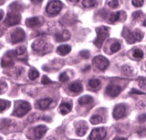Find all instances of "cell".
I'll use <instances>...</instances> for the list:
<instances>
[{
	"mask_svg": "<svg viewBox=\"0 0 146 140\" xmlns=\"http://www.w3.org/2000/svg\"><path fill=\"white\" fill-rule=\"evenodd\" d=\"M32 48L36 52L38 53L40 55L47 54L50 52L52 49V46L44 39H37L32 44Z\"/></svg>",
	"mask_w": 146,
	"mask_h": 140,
	"instance_id": "cell-1",
	"label": "cell"
},
{
	"mask_svg": "<svg viewBox=\"0 0 146 140\" xmlns=\"http://www.w3.org/2000/svg\"><path fill=\"white\" fill-rule=\"evenodd\" d=\"M96 31L97 33V37L94 41V44L98 48H101L105 40L109 36V29L105 26H102V27H97Z\"/></svg>",
	"mask_w": 146,
	"mask_h": 140,
	"instance_id": "cell-2",
	"label": "cell"
},
{
	"mask_svg": "<svg viewBox=\"0 0 146 140\" xmlns=\"http://www.w3.org/2000/svg\"><path fill=\"white\" fill-rule=\"evenodd\" d=\"M123 36L125 37L126 41L130 44H133L136 41H140L143 37V33L139 29H136L134 31H130L128 29H124Z\"/></svg>",
	"mask_w": 146,
	"mask_h": 140,
	"instance_id": "cell-3",
	"label": "cell"
},
{
	"mask_svg": "<svg viewBox=\"0 0 146 140\" xmlns=\"http://www.w3.org/2000/svg\"><path fill=\"white\" fill-rule=\"evenodd\" d=\"M31 109V104L27 101H21L17 103L14 111V115L18 117H22Z\"/></svg>",
	"mask_w": 146,
	"mask_h": 140,
	"instance_id": "cell-4",
	"label": "cell"
},
{
	"mask_svg": "<svg viewBox=\"0 0 146 140\" xmlns=\"http://www.w3.org/2000/svg\"><path fill=\"white\" fill-rule=\"evenodd\" d=\"M62 9V3L59 0H51L48 4H47L46 12L50 15H56L59 14Z\"/></svg>",
	"mask_w": 146,
	"mask_h": 140,
	"instance_id": "cell-5",
	"label": "cell"
},
{
	"mask_svg": "<svg viewBox=\"0 0 146 140\" xmlns=\"http://www.w3.org/2000/svg\"><path fill=\"white\" fill-rule=\"evenodd\" d=\"M93 64L97 69L101 71H104L108 68L109 65V61L104 56L99 55L94 57L93 59Z\"/></svg>",
	"mask_w": 146,
	"mask_h": 140,
	"instance_id": "cell-6",
	"label": "cell"
},
{
	"mask_svg": "<svg viewBox=\"0 0 146 140\" xmlns=\"http://www.w3.org/2000/svg\"><path fill=\"white\" fill-rule=\"evenodd\" d=\"M107 134V131L104 127H98V128L94 129L90 134L89 139L91 140H101L106 138Z\"/></svg>",
	"mask_w": 146,
	"mask_h": 140,
	"instance_id": "cell-7",
	"label": "cell"
},
{
	"mask_svg": "<svg viewBox=\"0 0 146 140\" xmlns=\"http://www.w3.org/2000/svg\"><path fill=\"white\" fill-rule=\"evenodd\" d=\"M21 17L18 13L16 12H9L7 14V17L4 21V24L8 27L17 25L19 23Z\"/></svg>",
	"mask_w": 146,
	"mask_h": 140,
	"instance_id": "cell-8",
	"label": "cell"
},
{
	"mask_svg": "<svg viewBox=\"0 0 146 140\" xmlns=\"http://www.w3.org/2000/svg\"><path fill=\"white\" fill-rule=\"evenodd\" d=\"M25 32L21 28H17L11 33V41L12 44L21 42L25 39Z\"/></svg>",
	"mask_w": 146,
	"mask_h": 140,
	"instance_id": "cell-9",
	"label": "cell"
},
{
	"mask_svg": "<svg viewBox=\"0 0 146 140\" xmlns=\"http://www.w3.org/2000/svg\"><path fill=\"white\" fill-rule=\"evenodd\" d=\"M127 111V108L124 104H118L115 107L113 112V117L115 119L123 118L125 116Z\"/></svg>",
	"mask_w": 146,
	"mask_h": 140,
	"instance_id": "cell-10",
	"label": "cell"
},
{
	"mask_svg": "<svg viewBox=\"0 0 146 140\" xmlns=\"http://www.w3.org/2000/svg\"><path fill=\"white\" fill-rule=\"evenodd\" d=\"M121 91H122V89H121V87L120 86L115 85V84H109L107 87L106 93L109 97H112V98H115V97H118L121 94Z\"/></svg>",
	"mask_w": 146,
	"mask_h": 140,
	"instance_id": "cell-11",
	"label": "cell"
},
{
	"mask_svg": "<svg viewBox=\"0 0 146 140\" xmlns=\"http://www.w3.org/2000/svg\"><path fill=\"white\" fill-rule=\"evenodd\" d=\"M71 37V34L68 30H63L61 32H58L55 34V39L58 42H62L68 40Z\"/></svg>",
	"mask_w": 146,
	"mask_h": 140,
	"instance_id": "cell-12",
	"label": "cell"
},
{
	"mask_svg": "<svg viewBox=\"0 0 146 140\" xmlns=\"http://www.w3.org/2000/svg\"><path fill=\"white\" fill-rule=\"evenodd\" d=\"M43 21H41L40 19L37 17H31V18L28 19L26 21V25L29 28H34L38 26H41Z\"/></svg>",
	"mask_w": 146,
	"mask_h": 140,
	"instance_id": "cell-13",
	"label": "cell"
},
{
	"mask_svg": "<svg viewBox=\"0 0 146 140\" xmlns=\"http://www.w3.org/2000/svg\"><path fill=\"white\" fill-rule=\"evenodd\" d=\"M51 101H52V99L51 98L42 99H40L37 101L36 104V107L41 110H44L48 108Z\"/></svg>",
	"mask_w": 146,
	"mask_h": 140,
	"instance_id": "cell-14",
	"label": "cell"
},
{
	"mask_svg": "<svg viewBox=\"0 0 146 140\" xmlns=\"http://www.w3.org/2000/svg\"><path fill=\"white\" fill-rule=\"evenodd\" d=\"M47 129H48L47 127L44 125L37 126L34 129V136L36 137V138L41 139L46 133Z\"/></svg>",
	"mask_w": 146,
	"mask_h": 140,
	"instance_id": "cell-15",
	"label": "cell"
},
{
	"mask_svg": "<svg viewBox=\"0 0 146 140\" xmlns=\"http://www.w3.org/2000/svg\"><path fill=\"white\" fill-rule=\"evenodd\" d=\"M71 50V47L69 45L67 44H64V45H61L57 48L56 51L61 56H65L70 53Z\"/></svg>",
	"mask_w": 146,
	"mask_h": 140,
	"instance_id": "cell-16",
	"label": "cell"
},
{
	"mask_svg": "<svg viewBox=\"0 0 146 140\" xmlns=\"http://www.w3.org/2000/svg\"><path fill=\"white\" fill-rule=\"evenodd\" d=\"M69 90H71V91L75 93H78V92H81L83 90V87L82 84H81L78 81H75V82H73L72 84H70L69 86Z\"/></svg>",
	"mask_w": 146,
	"mask_h": 140,
	"instance_id": "cell-17",
	"label": "cell"
},
{
	"mask_svg": "<svg viewBox=\"0 0 146 140\" xmlns=\"http://www.w3.org/2000/svg\"><path fill=\"white\" fill-rule=\"evenodd\" d=\"M60 112L63 115H65V114H68V112H70L71 110V105L69 103L66 102H63L62 104L60 105L59 107Z\"/></svg>",
	"mask_w": 146,
	"mask_h": 140,
	"instance_id": "cell-18",
	"label": "cell"
},
{
	"mask_svg": "<svg viewBox=\"0 0 146 140\" xmlns=\"http://www.w3.org/2000/svg\"><path fill=\"white\" fill-rule=\"evenodd\" d=\"M93 101H94V99L89 95L83 96L78 99V103L80 105H86V104H91Z\"/></svg>",
	"mask_w": 146,
	"mask_h": 140,
	"instance_id": "cell-19",
	"label": "cell"
},
{
	"mask_svg": "<svg viewBox=\"0 0 146 140\" xmlns=\"http://www.w3.org/2000/svg\"><path fill=\"white\" fill-rule=\"evenodd\" d=\"M87 130H88V127H87L86 124L83 122L82 124H79V126L76 128L77 135L80 136V137H83L86 133Z\"/></svg>",
	"mask_w": 146,
	"mask_h": 140,
	"instance_id": "cell-20",
	"label": "cell"
},
{
	"mask_svg": "<svg viewBox=\"0 0 146 140\" xmlns=\"http://www.w3.org/2000/svg\"><path fill=\"white\" fill-rule=\"evenodd\" d=\"M88 85L92 89H98L99 87H101V81L98 79H90L89 81H88Z\"/></svg>",
	"mask_w": 146,
	"mask_h": 140,
	"instance_id": "cell-21",
	"label": "cell"
},
{
	"mask_svg": "<svg viewBox=\"0 0 146 140\" xmlns=\"http://www.w3.org/2000/svg\"><path fill=\"white\" fill-rule=\"evenodd\" d=\"M12 59L11 57H9V56L6 55V57H4L2 60H1V66L3 67H7L8 66H11L13 65L14 62L12 61Z\"/></svg>",
	"mask_w": 146,
	"mask_h": 140,
	"instance_id": "cell-22",
	"label": "cell"
},
{
	"mask_svg": "<svg viewBox=\"0 0 146 140\" xmlns=\"http://www.w3.org/2000/svg\"><path fill=\"white\" fill-rule=\"evenodd\" d=\"M82 4L86 8H92L97 5V1L96 0H84Z\"/></svg>",
	"mask_w": 146,
	"mask_h": 140,
	"instance_id": "cell-23",
	"label": "cell"
},
{
	"mask_svg": "<svg viewBox=\"0 0 146 140\" xmlns=\"http://www.w3.org/2000/svg\"><path fill=\"white\" fill-rule=\"evenodd\" d=\"M39 77V73L35 69H31L29 72V78L31 80H34Z\"/></svg>",
	"mask_w": 146,
	"mask_h": 140,
	"instance_id": "cell-24",
	"label": "cell"
},
{
	"mask_svg": "<svg viewBox=\"0 0 146 140\" xmlns=\"http://www.w3.org/2000/svg\"><path fill=\"white\" fill-rule=\"evenodd\" d=\"M103 118L100 115H94L90 119V121L92 124H97L102 122Z\"/></svg>",
	"mask_w": 146,
	"mask_h": 140,
	"instance_id": "cell-25",
	"label": "cell"
},
{
	"mask_svg": "<svg viewBox=\"0 0 146 140\" xmlns=\"http://www.w3.org/2000/svg\"><path fill=\"white\" fill-rule=\"evenodd\" d=\"M133 55L135 58L136 59H142L143 57V51H142L140 49H135L133 51Z\"/></svg>",
	"mask_w": 146,
	"mask_h": 140,
	"instance_id": "cell-26",
	"label": "cell"
},
{
	"mask_svg": "<svg viewBox=\"0 0 146 140\" xmlns=\"http://www.w3.org/2000/svg\"><path fill=\"white\" fill-rule=\"evenodd\" d=\"M121 17V12L120 11H117V12L111 14L109 17V21H112V22H115V21H118Z\"/></svg>",
	"mask_w": 146,
	"mask_h": 140,
	"instance_id": "cell-27",
	"label": "cell"
},
{
	"mask_svg": "<svg viewBox=\"0 0 146 140\" xmlns=\"http://www.w3.org/2000/svg\"><path fill=\"white\" fill-rule=\"evenodd\" d=\"M122 71L124 74L125 75H132V73H133V70L132 68L131 67H128V66H124L122 68Z\"/></svg>",
	"mask_w": 146,
	"mask_h": 140,
	"instance_id": "cell-28",
	"label": "cell"
},
{
	"mask_svg": "<svg viewBox=\"0 0 146 140\" xmlns=\"http://www.w3.org/2000/svg\"><path fill=\"white\" fill-rule=\"evenodd\" d=\"M121 45L119 42H115L112 44V45L111 46V50L112 52L115 53L121 49Z\"/></svg>",
	"mask_w": 146,
	"mask_h": 140,
	"instance_id": "cell-29",
	"label": "cell"
},
{
	"mask_svg": "<svg viewBox=\"0 0 146 140\" xmlns=\"http://www.w3.org/2000/svg\"><path fill=\"white\" fill-rule=\"evenodd\" d=\"M8 104H9V103L7 102V101H5L4 99H0V112H2L3 111H4L7 108Z\"/></svg>",
	"mask_w": 146,
	"mask_h": 140,
	"instance_id": "cell-30",
	"label": "cell"
},
{
	"mask_svg": "<svg viewBox=\"0 0 146 140\" xmlns=\"http://www.w3.org/2000/svg\"><path fill=\"white\" fill-rule=\"evenodd\" d=\"M27 51V49L24 46H20V47H17V49H16L15 52L17 55H23L24 53Z\"/></svg>",
	"mask_w": 146,
	"mask_h": 140,
	"instance_id": "cell-31",
	"label": "cell"
},
{
	"mask_svg": "<svg viewBox=\"0 0 146 140\" xmlns=\"http://www.w3.org/2000/svg\"><path fill=\"white\" fill-rule=\"evenodd\" d=\"M11 121L8 119H3L0 121V129H2L7 128L9 126Z\"/></svg>",
	"mask_w": 146,
	"mask_h": 140,
	"instance_id": "cell-32",
	"label": "cell"
},
{
	"mask_svg": "<svg viewBox=\"0 0 146 140\" xmlns=\"http://www.w3.org/2000/svg\"><path fill=\"white\" fill-rule=\"evenodd\" d=\"M144 3V0H132V4L135 7H142Z\"/></svg>",
	"mask_w": 146,
	"mask_h": 140,
	"instance_id": "cell-33",
	"label": "cell"
},
{
	"mask_svg": "<svg viewBox=\"0 0 146 140\" xmlns=\"http://www.w3.org/2000/svg\"><path fill=\"white\" fill-rule=\"evenodd\" d=\"M68 77L66 73L65 72H63L61 73V74L59 75V80L61 81V82H66L68 80Z\"/></svg>",
	"mask_w": 146,
	"mask_h": 140,
	"instance_id": "cell-34",
	"label": "cell"
},
{
	"mask_svg": "<svg viewBox=\"0 0 146 140\" xmlns=\"http://www.w3.org/2000/svg\"><path fill=\"white\" fill-rule=\"evenodd\" d=\"M108 6L113 9H115L118 7V0H111L108 2Z\"/></svg>",
	"mask_w": 146,
	"mask_h": 140,
	"instance_id": "cell-35",
	"label": "cell"
},
{
	"mask_svg": "<svg viewBox=\"0 0 146 140\" xmlns=\"http://www.w3.org/2000/svg\"><path fill=\"white\" fill-rule=\"evenodd\" d=\"M80 55L84 59H88L90 57V52L88 50H83V51H80Z\"/></svg>",
	"mask_w": 146,
	"mask_h": 140,
	"instance_id": "cell-36",
	"label": "cell"
},
{
	"mask_svg": "<svg viewBox=\"0 0 146 140\" xmlns=\"http://www.w3.org/2000/svg\"><path fill=\"white\" fill-rule=\"evenodd\" d=\"M41 83L44 84H49L53 83V81H51V80L48 78L47 76H44V77H42V79H41Z\"/></svg>",
	"mask_w": 146,
	"mask_h": 140,
	"instance_id": "cell-37",
	"label": "cell"
},
{
	"mask_svg": "<svg viewBox=\"0 0 146 140\" xmlns=\"http://www.w3.org/2000/svg\"><path fill=\"white\" fill-rule=\"evenodd\" d=\"M143 13L141 11H135V12L133 14V19H137L140 18V17L142 16Z\"/></svg>",
	"mask_w": 146,
	"mask_h": 140,
	"instance_id": "cell-38",
	"label": "cell"
},
{
	"mask_svg": "<svg viewBox=\"0 0 146 140\" xmlns=\"http://www.w3.org/2000/svg\"><path fill=\"white\" fill-rule=\"evenodd\" d=\"M138 120H139L140 122H143L146 120V114H143L141 115H140L138 117Z\"/></svg>",
	"mask_w": 146,
	"mask_h": 140,
	"instance_id": "cell-39",
	"label": "cell"
},
{
	"mask_svg": "<svg viewBox=\"0 0 146 140\" xmlns=\"http://www.w3.org/2000/svg\"><path fill=\"white\" fill-rule=\"evenodd\" d=\"M130 94H145V93L142 92V91H139V90H137L135 89H132V90L131 91Z\"/></svg>",
	"mask_w": 146,
	"mask_h": 140,
	"instance_id": "cell-40",
	"label": "cell"
},
{
	"mask_svg": "<svg viewBox=\"0 0 146 140\" xmlns=\"http://www.w3.org/2000/svg\"><path fill=\"white\" fill-rule=\"evenodd\" d=\"M43 1H44V0H31V2H33L34 4H40V3L42 2Z\"/></svg>",
	"mask_w": 146,
	"mask_h": 140,
	"instance_id": "cell-41",
	"label": "cell"
},
{
	"mask_svg": "<svg viewBox=\"0 0 146 140\" xmlns=\"http://www.w3.org/2000/svg\"><path fill=\"white\" fill-rule=\"evenodd\" d=\"M114 139H127L126 138H122V137H115V138H114Z\"/></svg>",
	"mask_w": 146,
	"mask_h": 140,
	"instance_id": "cell-42",
	"label": "cell"
},
{
	"mask_svg": "<svg viewBox=\"0 0 146 140\" xmlns=\"http://www.w3.org/2000/svg\"><path fill=\"white\" fill-rule=\"evenodd\" d=\"M2 18H3V11H0V21L2 19Z\"/></svg>",
	"mask_w": 146,
	"mask_h": 140,
	"instance_id": "cell-43",
	"label": "cell"
},
{
	"mask_svg": "<svg viewBox=\"0 0 146 140\" xmlns=\"http://www.w3.org/2000/svg\"><path fill=\"white\" fill-rule=\"evenodd\" d=\"M72 3H78L80 0H70Z\"/></svg>",
	"mask_w": 146,
	"mask_h": 140,
	"instance_id": "cell-44",
	"label": "cell"
},
{
	"mask_svg": "<svg viewBox=\"0 0 146 140\" xmlns=\"http://www.w3.org/2000/svg\"><path fill=\"white\" fill-rule=\"evenodd\" d=\"M143 25H144V26H145V27H146V19L145 20V21H144V23H143Z\"/></svg>",
	"mask_w": 146,
	"mask_h": 140,
	"instance_id": "cell-45",
	"label": "cell"
},
{
	"mask_svg": "<svg viewBox=\"0 0 146 140\" xmlns=\"http://www.w3.org/2000/svg\"><path fill=\"white\" fill-rule=\"evenodd\" d=\"M0 139H2V138H1V137H0Z\"/></svg>",
	"mask_w": 146,
	"mask_h": 140,
	"instance_id": "cell-46",
	"label": "cell"
},
{
	"mask_svg": "<svg viewBox=\"0 0 146 140\" xmlns=\"http://www.w3.org/2000/svg\"><path fill=\"white\" fill-rule=\"evenodd\" d=\"M0 90H1V87H0Z\"/></svg>",
	"mask_w": 146,
	"mask_h": 140,
	"instance_id": "cell-47",
	"label": "cell"
}]
</instances>
